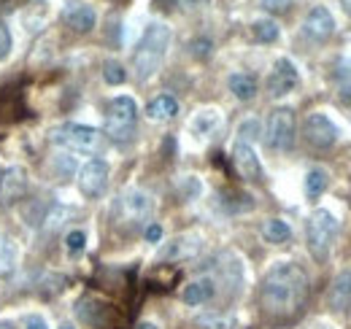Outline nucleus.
<instances>
[{"instance_id": "obj_13", "label": "nucleus", "mask_w": 351, "mask_h": 329, "mask_svg": "<svg viewBox=\"0 0 351 329\" xmlns=\"http://www.w3.org/2000/svg\"><path fill=\"white\" fill-rule=\"evenodd\" d=\"M303 30H306V36L311 38V41H327V38L335 33V19H332L330 8H324V5H313V8L308 11Z\"/></svg>"}, {"instance_id": "obj_15", "label": "nucleus", "mask_w": 351, "mask_h": 329, "mask_svg": "<svg viewBox=\"0 0 351 329\" xmlns=\"http://www.w3.org/2000/svg\"><path fill=\"white\" fill-rule=\"evenodd\" d=\"M203 248V238L195 235V232H186V235H178L173 238L168 246L162 248L160 259H168V262H181V259H192L197 251Z\"/></svg>"}, {"instance_id": "obj_21", "label": "nucleus", "mask_w": 351, "mask_h": 329, "mask_svg": "<svg viewBox=\"0 0 351 329\" xmlns=\"http://www.w3.org/2000/svg\"><path fill=\"white\" fill-rule=\"evenodd\" d=\"M335 86H338V97L351 106V57H341L335 65Z\"/></svg>"}, {"instance_id": "obj_5", "label": "nucleus", "mask_w": 351, "mask_h": 329, "mask_svg": "<svg viewBox=\"0 0 351 329\" xmlns=\"http://www.w3.org/2000/svg\"><path fill=\"white\" fill-rule=\"evenodd\" d=\"M51 141L57 146L71 149V151H92L100 143V132L95 127H89V124L68 122V124H60L57 130H51Z\"/></svg>"}, {"instance_id": "obj_4", "label": "nucleus", "mask_w": 351, "mask_h": 329, "mask_svg": "<svg viewBox=\"0 0 351 329\" xmlns=\"http://www.w3.org/2000/svg\"><path fill=\"white\" fill-rule=\"evenodd\" d=\"M135 124H138V106L128 95H119L108 103L106 111V135L117 143H125L135 135Z\"/></svg>"}, {"instance_id": "obj_24", "label": "nucleus", "mask_w": 351, "mask_h": 329, "mask_svg": "<svg viewBox=\"0 0 351 329\" xmlns=\"http://www.w3.org/2000/svg\"><path fill=\"white\" fill-rule=\"evenodd\" d=\"M14 262H16V246H14V241L5 238V235H0V278L14 270Z\"/></svg>"}, {"instance_id": "obj_12", "label": "nucleus", "mask_w": 351, "mask_h": 329, "mask_svg": "<svg viewBox=\"0 0 351 329\" xmlns=\"http://www.w3.org/2000/svg\"><path fill=\"white\" fill-rule=\"evenodd\" d=\"M152 208H154V203H152V197H149L146 192L130 189V192H125L122 200H119V216H122V221H128V224H141L143 219H149Z\"/></svg>"}, {"instance_id": "obj_34", "label": "nucleus", "mask_w": 351, "mask_h": 329, "mask_svg": "<svg viewBox=\"0 0 351 329\" xmlns=\"http://www.w3.org/2000/svg\"><path fill=\"white\" fill-rule=\"evenodd\" d=\"M138 329H157V324H152V321H141Z\"/></svg>"}, {"instance_id": "obj_3", "label": "nucleus", "mask_w": 351, "mask_h": 329, "mask_svg": "<svg viewBox=\"0 0 351 329\" xmlns=\"http://www.w3.org/2000/svg\"><path fill=\"white\" fill-rule=\"evenodd\" d=\"M335 235H338V219L330 210H324V208L313 210L306 224V238H308L311 256L319 259V262L327 259L330 251H332V243H335Z\"/></svg>"}, {"instance_id": "obj_31", "label": "nucleus", "mask_w": 351, "mask_h": 329, "mask_svg": "<svg viewBox=\"0 0 351 329\" xmlns=\"http://www.w3.org/2000/svg\"><path fill=\"white\" fill-rule=\"evenodd\" d=\"M160 238H162V227H160V224H149V227H146V241H149V243H157Z\"/></svg>"}, {"instance_id": "obj_25", "label": "nucleus", "mask_w": 351, "mask_h": 329, "mask_svg": "<svg viewBox=\"0 0 351 329\" xmlns=\"http://www.w3.org/2000/svg\"><path fill=\"white\" fill-rule=\"evenodd\" d=\"M252 33H254V38L260 43H273L278 38V25L273 19H257L252 25Z\"/></svg>"}, {"instance_id": "obj_27", "label": "nucleus", "mask_w": 351, "mask_h": 329, "mask_svg": "<svg viewBox=\"0 0 351 329\" xmlns=\"http://www.w3.org/2000/svg\"><path fill=\"white\" fill-rule=\"evenodd\" d=\"M65 248H68V254H82V251L87 248V235H84V230H73V232H68Z\"/></svg>"}, {"instance_id": "obj_17", "label": "nucleus", "mask_w": 351, "mask_h": 329, "mask_svg": "<svg viewBox=\"0 0 351 329\" xmlns=\"http://www.w3.org/2000/svg\"><path fill=\"white\" fill-rule=\"evenodd\" d=\"M330 308L332 310H349L351 308V270H343L335 276L330 287Z\"/></svg>"}, {"instance_id": "obj_35", "label": "nucleus", "mask_w": 351, "mask_h": 329, "mask_svg": "<svg viewBox=\"0 0 351 329\" xmlns=\"http://www.w3.org/2000/svg\"><path fill=\"white\" fill-rule=\"evenodd\" d=\"M341 5H343V11L351 16V0H341Z\"/></svg>"}, {"instance_id": "obj_23", "label": "nucleus", "mask_w": 351, "mask_h": 329, "mask_svg": "<svg viewBox=\"0 0 351 329\" xmlns=\"http://www.w3.org/2000/svg\"><path fill=\"white\" fill-rule=\"evenodd\" d=\"M327 184H330L327 170H322V167L308 170V175H306V197H308V200L322 197V195H324V189H327Z\"/></svg>"}, {"instance_id": "obj_37", "label": "nucleus", "mask_w": 351, "mask_h": 329, "mask_svg": "<svg viewBox=\"0 0 351 329\" xmlns=\"http://www.w3.org/2000/svg\"><path fill=\"white\" fill-rule=\"evenodd\" d=\"M0 329H14L11 324H0Z\"/></svg>"}, {"instance_id": "obj_16", "label": "nucleus", "mask_w": 351, "mask_h": 329, "mask_svg": "<svg viewBox=\"0 0 351 329\" xmlns=\"http://www.w3.org/2000/svg\"><path fill=\"white\" fill-rule=\"evenodd\" d=\"M214 294H217L214 278H195V281H189V284L184 287L181 300H184L186 305H203V302H208Z\"/></svg>"}, {"instance_id": "obj_11", "label": "nucleus", "mask_w": 351, "mask_h": 329, "mask_svg": "<svg viewBox=\"0 0 351 329\" xmlns=\"http://www.w3.org/2000/svg\"><path fill=\"white\" fill-rule=\"evenodd\" d=\"M62 22L73 30V33H92L95 25H97V14L95 8L84 3V0H68L65 8H62Z\"/></svg>"}, {"instance_id": "obj_32", "label": "nucleus", "mask_w": 351, "mask_h": 329, "mask_svg": "<svg viewBox=\"0 0 351 329\" xmlns=\"http://www.w3.org/2000/svg\"><path fill=\"white\" fill-rule=\"evenodd\" d=\"M192 49H195V54H197V57H203V54H208L211 41H195V43H192Z\"/></svg>"}, {"instance_id": "obj_18", "label": "nucleus", "mask_w": 351, "mask_h": 329, "mask_svg": "<svg viewBox=\"0 0 351 329\" xmlns=\"http://www.w3.org/2000/svg\"><path fill=\"white\" fill-rule=\"evenodd\" d=\"M176 114H178V100L173 95H160L146 106V117L152 122H168V119H173Z\"/></svg>"}, {"instance_id": "obj_26", "label": "nucleus", "mask_w": 351, "mask_h": 329, "mask_svg": "<svg viewBox=\"0 0 351 329\" xmlns=\"http://www.w3.org/2000/svg\"><path fill=\"white\" fill-rule=\"evenodd\" d=\"M103 79H106V84H111V86H119V84H125L128 73H125V68H122L117 60H106V65H103Z\"/></svg>"}, {"instance_id": "obj_29", "label": "nucleus", "mask_w": 351, "mask_h": 329, "mask_svg": "<svg viewBox=\"0 0 351 329\" xmlns=\"http://www.w3.org/2000/svg\"><path fill=\"white\" fill-rule=\"evenodd\" d=\"M11 33H8V27L0 22V60H5L8 57V51H11Z\"/></svg>"}, {"instance_id": "obj_6", "label": "nucleus", "mask_w": 351, "mask_h": 329, "mask_svg": "<svg viewBox=\"0 0 351 329\" xmlns=\"http://www.w3.org/2000/svg\"><path fill=\"white\" fill-rule=\"evenodd\" d=\"M267 146L276 151H287L295 143V111L292 108H276L267 119Z\"/></svg>"}, {"instance_id": "obj_7", "label": "nucleus", "mask_w": 351, "mask_h": 329, "mask_svg": "<svg viewBox=\"0 0 351 329\" xmlns=\"http://www.w3.org/2000/svg\"><path fill=\"white\" fill-rule=\"evenodd\" d=\"M303 135H306V141L311 146H316V149H330L335 141H338V127L335 122L327 117V114H322V111H316V114H311L303 124Z\"/></svg>"}, {"instance_id": "obj_9", "label": "nucleus", "mask_w": 351, "mask_h": 329, "mask_svg": "<svg viewBox=\"0 0 351 329\" xmlns=\"http://www.w3.org/2000/svg\"><path fill=\"white\" fill-rule=\"evenodd\" d=\"M298 82H300V73H298L295 62L281 57V60H276V65H273V71L267 76V89H270L273 97H284L298 86Z\"/></svg>"}, {"instance_id": "obj_20", "label": "nucleus", "mask_w": 351, "mask_h": 329, "mask_svg": "<svg viewBox=\"0 0 351 329\" xmlns=\"http://www.w3.org/2000/svg\"><path fill=\"white\" fill-rule=\"evenodd\" d=\"M230 92L238 97V100H252L254 95H257V79L254 76H249V73H232L230 79Z\"/></svg>"}, {"instance_id": "obj_22", "label": "nucleus", "mask_w": 351, "mask_h": 329, "mask_svg": "<svg viewBox=\"0 0 351 329\" xmlns=\"http://www.w3.org/2000/svg\"><path fill=\"white\" fill-rule=\"evenodd\" d=\"M263 238L267 243H287L289 238H292V230H289V224L287 221H281V219H267L263 227Z\"/></svg>"}, {"instance_id": "obj_1", "label": "nucleus", "mask_w": 351, "mask_h": 329, "mask_svg": "<svg viewBox=\"0 0 351 329\" xmlns=\"http://www.w3.org/2000/svg\"><path fill=\"white\" fill-rule=\"evenodd\" d=\"M308 302V276L295 262L273 265L260 287V305L273 319H292L303 313Z\"/></svg>"}, {"instance_id": "obj_19", "label": "nucleus", "mask_w": 351, "mask_h": 329, "mask_svg": "<svg viewBox=\"0 0 351 329\" xmlns=\"http://www.w3.org/2000/svg\"><path fill=\"white\" fill-rule=\"evenodd\" d=\"M221 124V114L217 108H203V111H197L195 114V119H192V132L195 135H200V138H208V135H214L217 130H219Z\"/></svg>"}, {"instance_id": "obj_2", "label": "nucleus", "mask_w": 351, "mask_h": 329, "mask_svg": "<svg viewBox=\"0 0 351 329\" xmlns=\"http://www.w3.org/2000/svg\"><path fill=\"white\" fill-rule=\"evenodd\" d=\"M168 49H171V27L162 25V22H152V25L146 27L143 38L138 41L135 54H132L135 76H138L141 82L152 79V76L160 71V65H162Z\"/></svg>"}, {"instance_id": "obj_10", "label": "nucleus", "mask_w": 351, "mask_h": 329, "mask_svg": "<svg viewBox=\"0 0 351 329\" xmlns=\"http://www.w3.org/2000/svg\"><path fill=\"white\" fill-rule=\"evenodd\" d=\"M108 184V164L103 160H89L82 170H79V189L84 197H100L106 192Z\"/></svg>"}, {"instance_id": "obj_8", "label": "nucleus", "mask_w": 351, "mask_h": 329, "mask_svg": "<svg viewBox=\"0 0 351 329\" xmlns=\"http://www.w3.org/2000/svg\"><path fill=\"white\" fill-rule=\"evenodd\" d=\"M27 170L22 164H11L0 175V206H14L27 195Z\"/></svg>"}, {"instance_id": "obj_38", "label": "nucleus", "mask_w": 351, "mask_h": 329, "mask_svg": "<svg viewBox=\"0 0 351 329\" xmlns=\"http://www.w3.org/2000/svg\"><path fill=\"white\" fill-rule=\"evenodd\" d=\"M60 329H73V327H60Z\"/></svg>"}, {"instance_id": "obj_33", "label": "nucleus", "mask_w": 351, "mask_h": 329, "mask_svg": "<svg viewBox=\"0 0 351 329\" xmlns=\"http://www.w3.org/2000/svg\"><path fill=\"white\" fill-rule=\"evenodd\" d=\"M27 329H49V324L41 316H33V319H27Z\"/></svg>"}, {"instance_id": "obj_28", "label": "nucleus", "mask_w": 351, "mask_h": 329, "mask_svg": "<svg viewBox=\"0 0 351 329\" xmlns=\"http://www.w3.org/2000/svg\"><path fill=\"white\" fill-rule=\"evenodd\" d=\"M238 141H246V143H252L257 135H260V122L257 119H249V122H243L241 124V130H238Z\"/></svg>"}, {"instance_id": "obj_14", "label": "nucleus", "mask_w": 351, "mask_h": 329, "mask_svg": "<svg viewBox=\"0 0 351 329\" xmlns=\"http://www.w3.org/2000/svg\"><path fill=\"white\" fill-rule=\"evenodd\" d=\"M232 162H235L238 173L243 178H249V181H260L263 178V164H260L257 151L252 149V143L235 141V146H232Z\"/></svg>"}, {"instance_id": "obj_30", "label": "nucleus", "mask_w": 351, "mask_h": 329, "mask_svg": "<svg viewBox=\"0 0 351 329\" xmlns=\"http://www.w3.org/2000/svg\"><path fill=\"white\" fill-rule=\"evenodd\" d=\"M292 5V0H263V8L270 14H284Z\"/></svg>"}, {"instance_id": "obj_36", "label": "nucleus", "mask_w": 351, "mask_h": 329, "mask_svg": "<svg viewBox=\"0 0 351 329\" xmlns=\"http://www.w3.org/2000/svg\"><path fill=\"white\" fill-rule=\"evenodd\" d=\"M178 3H181V5H197L200 0H178Z\"/></svg>"}]
</instances>
